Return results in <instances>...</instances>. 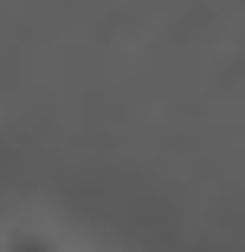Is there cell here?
Here are the masks:
<instances>
[{"instance_id": "6da1fadb", "label": "cell", "mask_w": 245, "mask_h": 252, "mask_svg": "<svg viewBox=\"0 0 245 252\" xmlns=\"http://www.w3.org/2000/svg\"><path fill=\"white\" fill-rule=\"evenodd\" d=\"M0 252H71L65 233L39 226V220H20V226H0Z\"/></svg>"}]
</instances>
